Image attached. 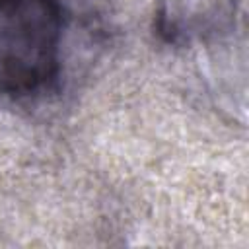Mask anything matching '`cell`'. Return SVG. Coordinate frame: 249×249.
<instances>
[{"label":"cell","mask_w":249,"mask_h":249,"mask_svg":"<svg viewBox=\"0 0 249 249\" xmlns=\"http://www.w3.org/2000/svg\"><path fill=\"white\" fill-rule=\"evenodd\" d=\"M235 27V0H158L156 31L175 47L204 45Z\"/></svg>","instance_id":"7a4b0ae2"},{"label":"cell","mask_w":249,"mask_h":249,"mask_svg":"<svg viewBox=\"0 0 249 249\" xmlns=\"http://www.w3.org/2000/svg\"><path fill=\"white\" fill-rule=\"evenodd\" d=\"M62 31L58 0H0V95L39 93L58 76Z\"/></svg>","instance_id":"6da1fadb"}]
</instances>
